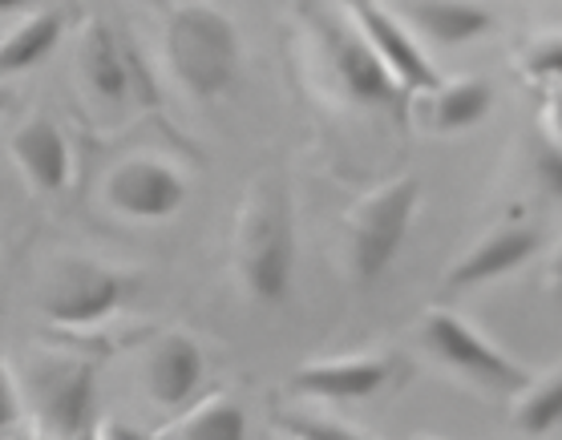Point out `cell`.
Instances as JSON below:
<instances>
[{"mask_svg": "<svg viewBox=\"0 0 562 440\" xmlns=\"http://www.w3.org/2000/svg\"><path fill=\"white\" fill-rule=\"evenodd\" d=\"M203 376H206L203 348L191 336H162L158 340V348L150 356V368H146V384H150V396L162 408H182L199 392Z\"/></svg>", "mask_w": 562, "mask_h": 440, "instance_id": "cell-13", "label": "cell"}, {"mask_svg": "<svg viewBox=\"0 0 562 440\" xmlns=\"http://www.w3.org/2000/svg\"><path fill=\"white\" fill-rule=\"evenodd\" d=\"M167 61L191 98L215 101L239 81L244 45L231 16L215 4H182L167 25Z\"/></svg>", "mask_w": 562, "mask_h": 440, "instance_id": "cell-1", "label": "cell"}, {"mask_svg": "<svg viewBox=\"0 0 562 440\" xmlns=\"http://www.w3.org/2000/svg\"><path fill=\"white\" fill-rule=\"evenodd\" d=\"M417 202H422V182L396 178L393 187L376 190L357 211V218H352V271L360 283H376L393 267V259L409 239Z\"/></svg>", "mask_w": 562, "mask_h": 440, "instance_id": "cell-3", "label": "cell"}, {"mask_svg": "<svg viewBox=\"0 0 562 440\" xmlns=\"http://www.w3.org/2000/svg\"><path fill=\"white\" fill-rule=\"evenodd\" d=\"M280 425L300 440H369L352 428L336 425V420H316V416H283Z\"/></svg>", "mask_w": 562, "mask_h": 440, "instance_id": "cell-20", "label": "cell"}, {"mask_svg": "<svg viewBox=\"0 0 562 440\" xmlns=\"http://www.w3.org/2000/svg\"><path fill=\"white\" fill-rule=\"evenodd\" d=\"M81 74L86 86L105 105H126L130 98H150L146 77L138 69V57L110 25H90L81 45Z\"/></svg>", "mask_w": 562, "mask_h": 440, "instance_id": "cell-8", "label": "cell"}, {"mask_svg": "<svg viewBox=\"0 0 562 440\" xmlns=\"http://www.w3.org/2000/svg\"><path fill=\"white\" fill-rule=\"evenodd\" d=\"M409 21L437 45H465L494 29V13L473 0H413Z\"/></svg>", "mask_w": 562, "mask_h": 440, "instance_id": "cell-15", "label": "cell"}, {"mask_svg": "<svg viewBox=\"0 0 562 440\" xmlns=\"http://www.w3.org/2000/svg\"><path fill=\"white\" fill-rule=\"evenodd\" d=\"M16 420H21V396H16L13 376H9V368L0 360V432H9Z\"/></svg>", "mask_w": 562, "mask_h": 440, "instance_id": "cell-21", "label": "cell"}, {"mask_svg": "<svg viewBox=\"0 0 562 440\" xmlns=\"http://www.w3.org/2000/svg\"><path fill=\"white\" fill-rule=\"evenodd\" d=\"M105 199L117 214L142 218V223H162L182 211L187 202V182L175 166L154 162V158H130L110 174Z\"/></svg>", "mask_w": 562, "mask_h": 440, "instance_id": "cell-7", "label": "cell"}, {"mask_svg": "<svg viewBox=\"0 0 562 440\" xmlns=\"http://www.w3.org/2000/svg\"><path fill=\"white\" fill-rule=\"evenodd\" d=\"M102 440H150L146 432H138V428L122 425V420H114V425H105Z\"/></svg>", "mask_w": 562, "mask_h": 440, "instance_id": "cell-24", "label": "cell"}, {"mask_svg": "<svg viewBox=\"0 0 562 440\" xmlns=\"http://www.w3.org/2000/svg\"><path fill=\"white\" fill-rule=\"evenodd\" d=\"M538 251V230L535 227H510V230H498V235H490L486 242H477L465 259H461L453 271L446 275V287L449 291H470V287H482L490 279H502L518 271V267Z\"/></svg>", "mask_w": 562, "mask_h": 440, "instance_id": "cell-14", "label": "cell"}, {"mask_svg": "<svg viewBox=\"0 0 562 440\" xmlns=\"http://www.w3.org/2000/svg\"><path fill=\"white\" fill-rule=\"evenodd\" d=\"M13 158L21 166V174L29 178V187L41 194H61L74 174V154H69V138L53 117H33L13 134Z\"/></svg>", "mask_w": 562, "mask_h": 440, "instance_id": "cell-12", "label": "cell"}, {"mask_svg": "<svg viewBox=\"0 0 562 440\" xmlns=\"http://www.w3.org/2000/svg\"><path fill=\"white\" fill-rule=\"evenodd\" d=\"M559 425H562V372L550 376L547 384L530 388L526 404L518 408V428L530 432V437H542V432H550V428Z\"/></svg>", "mask_w": 562, "mask_h": 440, "instance_id": "cell-19", "label": "cell"}, {"mask_svg": "<svg viewBox=\"0 0 562 440\" xmlns=\"http://www.w3.org/2000/svg\"><path fill=\"white\" fill-rule=\"evenodd\" d=\"M61 33H65V16L57 13V9L33 13L13 37L0 41V77L29 74L33 65H41L57 45H61Z\"/></svg>", "mask_w": 562, "mask_h": 440, "instance_id": "cell-16", "label": "cell"}, {"mask_svg": "<svg viewBox=\"0 0 562 440\" xmlns=\"http://www.w3.org/2000/svg\"><path fill=\"white\" fill-rule=\"evenodd\" d=\"M494 110V89L482 77H465L458 86H446L437 93L434 105V129L441 134H458V129L482 126Z\"/></svg>", "mask_w": 562, "mask_h": 440, "instance_id": "cell-17", "label": "cell"}, {"mask_svg": "<svg viewBox=\"0 0 562 440\" xmlns=\"http://www.w3.org/2000/svg\"><path fill=\"white\" fill-rule=\"evenodd\" d=\"M81 440H98V437H93V432H90V437H81Z\"/></svg>", "mask_w": 562, "mask_h": 440, "instance_id": "cell-29", "label": "cell"}, {"mask_svg": "<svg viewBox=\"0 0 562 440\" xmlns=\"http://www.w3.org/2000/svg\"><path fill=\"white\" fill-rule=\"evenodd\" d=\"M352 16H357L360 33L369 41L372 49L381 53V61L393 69V77L401 81V89H441V77L437 69L429 65L422 49H417V41L401 29L393 13H384L376 0H345Z\"/></svg>", "mask_w": 562, "mask_h": 440, "instance_id": "cell-10", "label": "cell"}, {"mask_svg": "<svg viewBox=\"0 0 562 440\" xmlns=\"http://www.w3.org/2000/svg\"><path fill=\"white\" fill-rule=\"evenodd\" d=\"M239 275L251 300L283 303L295 279V218L292 199L280 182L256 187L239 223Z\"/></svg>", "mask_w": 562, "mask_h": 440, "instance_id": "cell-2", "label": "cell"}, {"mask_svg": "<svg viewBox=\"0 0 562 440\" xmlns=\"http://www.w3.org/2000/svg\"><path fill=\"white\" fill-rule=\"evenodd\" d=\"M33 400L41 420L61 440H81L93 432V408H98V372L93 364L77 360H49L33 368Z\"/></svg>", "mask_w": 562, "mask_h": 440, "instance_id": "cell-6", "label": "cell"}, {"mask_svg": "<svg viewBox=\"0 0 562 440\" xmlns=\"http://www.w3.org/2000/svg\"><path fill=\"white\" fill-rule=\"evenodd\" d=\"M9 101H13V98H9V89L0 86V114H4V110H9Z\"/></svg>", "mask_w": 562, "mask_h": 440, "instance_id": "cell-27", "label": "cell"}, {"mask_svg": "<svg viewBox=\"0 0 562 440\" xmlns=\"http://www.w3.org/2000/svg\"><path fill=\"white\" fill-rule=\"evenodd\" d=\"M554 129H559V134H562V93H559V98H554Z\"/></svg>", "mask_w": 562, "mask_h": 440, "instance_id": "cell-26", "label": "cell"}, {"mask_svg": "<svg viewBox=\"0 0 562 440\" xmlns=\"http://www.w3.org/2000/svg\"><path fill=\"white\" fill-rule=\"evenodd\" d=\"M530 69L538 77H562V45H542V49L530 57Z\"/></svg>", "mask_w": 562, "mask_h": 440, "instance_id": "cell-23", "label": "cell"}, {"mask_svg": "<svg viewBox=\"0 0 562 440\" xmlns=\"http://www.w3.org/2000/svg\"><path fill=\"white\" fill-rule=\"evenodd\" d=\"M396 364L384 356H360V360H328V364H307L292 376L295 396L312 400H364L381 392L393 380Z\"/></svg>", "mask_w": 562, "mask_h": 440, "instance_id": "cell-11", "label": "cell"}, {"mask_svg": "<svg viewBox=\"0 0 562 440\" xmlns=\"http://www.w3.org/2000/svg\"><path fill=\"white\" fill-rule=\"evenodd\" d=\"M182 440H247V416L235 400H215L182 425Z\"/></svg>", "mask_w": 562, "mask_h": 440, "instance_id": "cell-18", "label": "cell"}, {"mask_svg": "<svg viewBox=\"0 0 562 440\" xmlns=\"http://www.w3.org/2000/svg\"><path fill=\"white\" fill-rule=\"evenodd\" d=\"M538 178H542L554 194H562V150H542V154H538Z\"/></svg>", "mask_w": 562, "mask_h": 440, "instance_id": "cell-22", "label": "cell"}, {"mask_svg": "<svg viewBox=\"0 0 562 440\" xmlns=\"http://www.w3.org/2000/svg\"><path fill=\"white\" fill-rule=\"evenodd\" d=\"M134 291H138V275L77 259L61 267L53 291L45 295V315L57 327H93L122 312L126 300H134Z\"/></svg>", "mask_w": 562, "mask_h": 440, "instance_id": "cell-4", "label": "cell"}, {"mask_svg": "<svg viewBox=\"0 0 562 440\" xmlns=\"http://www.w3.org/2000/svg\"><path fill=\"white\" fill-rule=\"evenodd\" d=\"M328 41V57H333V74L345 86V93L360 105H401V81L393 69L381 61V53L372 49L369 41L348 33V29H324Z\"/></svg>", "mask_w": 562, "mask_h": 440, "instance_id": "cell-9", "label": "cell"}, {"mask_svg": "<svg viewBox=\"0 0 562 440\" xmlns=\"http://www.w3.org/2000/svg\"><path fill=\"white\" fill-rule=\"evenodd\" d=\"M37 0H0V13H21V9H33Z\"/></svg>", "mask_w": 562, "mask_h": 440, "instance_id": "cell-25", "label": "cell"}, {"mask_svg": "<svg viewBox=\"0 0 562 440\" xmlns=\"http://www.w3.org/2000/svg\"><path fill=\"white\" fill-rule=\"evenodd\" d=\"M425 343L446 360L453 372L470 376L473 384H486L494 392H530V372L522 364H514L510 356L498 352L494 343H486L470 324H461L458 315L434 312L425 319Z\"/></svg>", "mask_w": 562, "mask_h": 440, "instance_id": "cell-5", "label": "cell"}, {"mask_svg": "<svg viewBox=\"0 0 562 440\" xmlns=\"http://www.w3.org/2000/svg\"><path fill=\"white\" fill-rule=\"evenodd\" d=\"M554 279H559V295H562V255H559V263H554Z\"/></svg>", "mask_w": 562, "mask_h": 440, "instance_id": "cell-28", "label": "cell"}]
</instances>
